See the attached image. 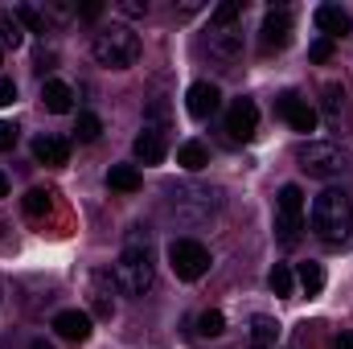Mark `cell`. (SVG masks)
<instances>
[{
	"label": "cell",
	"mask_w": 353,
	"mask_h": 349,
	"mask_svg": "<svg viewBox=\"0 0 353 349\" xmlns=\"http://www.w3.org/2000/svg\"><path fill=\"white\" fill-rule=\"evenodd\" d=\"M17 21L25 25V29H33V33H46L50 25H46V17L33 8V4H17Z\"/></svg>",
	"instance_id": "cell-29"
},
{
	"label": "cell",
	"mask_w": 353,
	"mask_h": 349,
	"mask_svg": "<svg viewBox=\"0 0 353 349\" xmlns=\"http://www.w3.org/2000/svg\"><path fill=\"white\" fill-rule=\"evenodd\" d=\"M312 17H316V29H321L325 37H341V33H350V25H353L350 12H345L341 4H321Z\"/></svg>",
	"instance_id": "cell-15"
},
{
	"label": "cell",
	"mask_w": 353,
	"mask_h": 349,
	"mask_svg": "<svg viewBox=\"0 0 353 349\" xmlns=\"http://www.w3.org/2000/svg\"><path fill=\"white\" fill-rule=\"evenodd\" d=\"M119 8H123L128 17H140V12H148V4H140V0H123Z\"/></svg>",
	"instance_id": "cell-35"
},
{
	"label": "cell",
	"mask_w": 353,
	"mask_h": 349,
	"mask_svg": "<svg viewBox=\"0 0 353 349\" xmlns=\"http://www.w3.org/2000/svg\"><path fill=\"white\" fill-rule=\"evenodd\" d=\"M33 157H37V165H50V169H58V165H66L70 161V140H62V136H37L33 140Z\"/></svg>",
	"instance_id": "cell-13"
},
{
	"label": "cell",
	"mask_w": 353,
	"mask_h": 349,
	"mask_svg": "<svg viewBox=\"0 0 353 349\" xmlns=\"http://www.w3.org/2000/svg\"><path fill=\"white\" fill-rule=\"evenodd\" d=\"M267 283H271V292H275V296H292L296 275H292V267H288V263H275V267H271V275H267Z\"/></svg>",
	"instance_id": "cell-25"
},
{
	"label": "cell",
	"mask_w": 353,
	"mask_h": 349,
	"mask_svg": "<svg viewBox=\"0 0 353 349\" xmlns=\"http://www.w3.org/2000/svg\"><path fill=\"white\" fill-rule=\"evenodd\" d=\"M41 103H46V111L66 115V111H74V90L66 87L62 79H46V87H41Z\"/></svg>",
	"instance_id": "cell-16"
},
{
	"label": "cell",
	"mask_w": 353,
	"mask_h": 349,
	"mask_svg": "<svg viewBox=\"0 0 353 349\" xmlns=\"http://www.w3.org/2000/svg\"><path fill=\"white\" fill-rule=\"evenodd\" d=\"M74 136H79V140H99V136H103V119H99V115H94V111H79V123H74Z\"/></svg>",
	"instance_id": "cell-26"
},
{
	"label": "cell",
	"mask_w": 353,
	"mask_h": 349,
	"mask_svg": "<svg viewBox=\"0 0 353 349\" xmlns=\"http://www.w3.org/2000/svg\"><path fill=\"white\" fill-rule=\"evenodd\" d=\"M296 279H300V288H304L308 296H316V292L325 288V267H321V263H312V259H308V263H300Z\"/></svg>",
	"instance_id": "cell-23"
},
{
	"label": "cell",
	"mask_w": 353,
	"mask_h": 349,
	"mask_svg": "<svg viewBox=\"0 0 353 349\" xmlns=\"http://www.w3.org/2000/svg\"><path fill=\"white\" fill-rule=\"evenodd\" d=\"M321 94H325V99H321V111H325V115H337V111H341V103H345L341 87H337V83H329Z\"/></svg>",
	"instance_id": "cell-30"
},
{
	"label": "cell",
	"mask_w": 353,
	"mask_h": 349,
	"mask_svg": "<svg viewBox=\"0 0 353 349\" xmlns=\"http://www.w3.org/2000/svg\"><path fill=\"white\" fill-rule=\"evenodd\" d=\"M132 152H136V161H140V165H161V161H165V152H169V144H165V128H144V132L136 136Z\"/></svg>",
	"instance_id": "cell-11"
},
{
	"label": "cell",
	"mask_w": 353,
	"mask_h": 349,
	"mask_svg": "<svg viewBox=\"0 0 353 349\" xmlns=\"http://www.w3.org/2000/svg\"><path fill=\"white\" fill-rule=\"evenodd\" d=\"M0 58H4V46H0Z\"/></svg>",
	"instance_id": "cell-39"
},
{
	"label": "cell",
	"mask_w": 353,
	"mask_h": 349,
	"mask_svg": "<svg viewBox=\"0 0 353 349\" xmlns=\"http://www.w3.org/2000/svg\"><path fill=\"white\" fill-rule=\"evenodd\" d=\"M90 312H94L99 321H111V312H115V304H111V292H107V279H103V275H94V279H90Z\"/></svg>",
	"instance_id": "cell-21"
},
{
	"label": "cell",
	"mask_w": 353,
	"mask_h": 349,
	"mask_svg": "<svg viewBox=\"0 0 353 349\" xmlns=\"http://www.w3.org/2000/svg\"><path fill=\"white\" fill-rule=\"evenodd\" d=\"M259 41H263V50H283L288 41H292V12L288 8H271L263 17V29H259Z\"/></svg>",
	"instance_id": "cell-10"
},
{
	"label": "cell",
	"mask_w": 353,
	"mask_h": 349,
	"mask_svg": "<svg viewBox=\"0 0 353 349\" xmlns=\"http://www.w3.org/2000/svg\"><path fill=\"white\" fill-rule=\"evenodd\" d=\"M239 17H243V0H222V4H214V12H210V21H214L218 29H230Z\"/></svg>",
	"instance_id": "cell-24"
},
{
	"label": "cell",
	"mask_w": 353,
	"mask_h": 349,
	"mask_svg": "<svg viewBox=\"0 0 353 349\" xmlns=\"http://www.w3.org/2000/svg\"><path fill=\"white\" fill-rule=\"evenodd\" d=\"M275 115L288 119L292 132H312V128H316V107H308V99H300V94H292V90H283V94L275 99Z\"/></svg>",
	"instance_id": "cell-8"
},
{
	"label": "cell",
	"mask_w": 353,
	"mask_h": 349,
	"mask_svg": "<svg viewBox=\"0 0 353 349\" xmlns=\"http://www.w3.org/2000/svg\"><path fill=\"white\" fill-rule=\"evenodd\" d=\"M300 169L316 181H333V177H345L353 173V152H345L341 144H329V140H312L296 152Z\"/></svg>",
	"instance_id": "cell-4"
},
{
	"label": "cell",
	"mask_w": 353,
	"mask_h": 349,
	"mask_svg": "<svg viewBox=\"0 0 353 349\" xmlns=\"http://www.w3.org/2000/svg\"><path fill=\"white\" fill-rule=\"evenodd\" d=\"M197 333H201V337H222V333H226V317H222L218 308L201 312V317H197Z\"/></svg>",
	"instance_id": "cell-27"
},
{
	"label": "cell",
	"mask_w": 353,
	"mask_h": 349,
	"mask_svg": "<svg viewBox=\"0 0 353 349\" xmlns=\"http://www.w3.org/2000/svg\"><path fill=\"white\" fill-rule=\"evenodd\" d=\"M308 222H312V235L321 239V243H345L353 235V197L345 189H325L316 201H312V214H308Z\"/></svg>",
	"instance_id": "cell-1"
},
{
	"label": "cell",
	"mask_w": 353,
	"mask_h": 349,
	"mask_svg": "<svg viewBox=\"0 0 353 349\" xmlns=\"http://www.w3.org/2000/svg\"><path fill=\"white\" fill-rule=\"evenodd\" d=\"M12 99H17V83L12 79H0V107H8Z\"/></svg>",
	"instance_id": "cell-33"
},
{
	"label": "cell",
	"mask_w": 353,
	"mask_h": 349,
	"mask_svg": "<svg viewBox=\"0 0 353 349\" xmlns=\"http://www.w3.org/2000/svg\"><path fill=\"white\" fill-rule=\"evenodd\" d=\"M308 58H312V62H329V58H333V37H316V41L308 46Z\"/></svg>",
	"instance_id": "cell-31"
},
{
	"label": "cell",
	"mask_w": 353,
	"mask_h": 349,
	"mask_svg": "<svg viewBox=\"0 0 353 349\" xmlns=\"http://www.w3.org/2000/svg\"><path fill=\"white\" fill-rule=\"evenodd\" d=\"M79 12H83V17H87V21H94V17H99V12H103V4H94V0H90V4H83V8H79Z\"/></svg>",
	"instance_id": "cell-36"
},
{
	"label": "cell",
	"mask_w": 353,
	"mask_h": 349,
	"mask_svg": "<svg viewBox=\"0 0 353 349\" xmlns=\"http://www.w3.org/2000/svg\"><path fill=\"white\" fill-rule=\"evenodd\" d=\"M54 329H58V337H66V341H87L90 337V312L62 308V312L54 317Z\"/></svg>",
	"instance_id": "cell-14"
},
{
	"label": "cell",
	"mask_w": 353,
	"mask_h": 349,
	"mask_svg": "<svg viewBox=\"0 0 353 349\" xmlns=\"http://www.w3.org/2000/svg\"><path fill=\"white\" fill-rule=\"evenodd\" d=\"M255 128H259V107L251 103V99H234L230 103V111H226V132H230V140H255Z\"/></svg>",
	"instance_id": "cell-9"
},
{
	"label": "cell",
	"mask_w": 353,
	"mask_h": 349,
	"mask_svg": "<svg viewBox=\"0 0 353 349\" xmlns=\"http://www.w3.org/2000/svg\"><path fill=\"white\" fill-rule=\"evenodd\" d=\"M169 206H173V214L181 218H193V222H201V218H210L214 214V206H218V189H201V185H173L169 189Z\"/></svg>",
	"instance_id": "cell-7"
},
{
	"label": "cell",
	"mask_w": 353,
	"mask_h": 349,
	"mask_svg": "<svg viewBox=\"0 0 353 349\" xmlns=\"http://www.w3.org/2000/svg\"><path fill=\"white\" fill-rule=\"evenodd\" d=\"M169 267H173L176 279H201L210 271V251L197 243V239H173L169 243Z\"/></svg>",
	"instance_id": "cell-6"
},
{
	"label": "cell",
	"mask_w": 353,
	"mask_h": 349,
	"mask_svg": "<svg viewBox=\"0 0 353 349\" xmlns=\"http://www.w3.org/2000/svg\"><path fill=\"white\" fill-rule=\"evenodd\" d=\"M25 41V25L17 21V12H8V8H0V46H8V50H17Z\"/></svg>",
	"instance_id": "cell-22"
},
{
	"label": "cell",
	"mask_w": 353,
	"mask_h": 349,
	"mask_svg": "<svg viewBox=\"0 0 353 349\" xmlns=\"http://www.w3.org/2000/svg\"><path fill=\"white\" fill-rule=\"evenodd\" d=\"M17 136H21V132H17V123H8V119H0V152H8V148L17 144Z\"/></svg>",
	"instance_id": "cell-32"
},
{
	"label": "cell",
	"mask_w": 353,
	"mask_h": 349,
	"mask_svg": "<svg viewBox=\"0 0 353 349\" xmlns=\"http://www.w3.org/2000/svg\"><path fill=\"white\" fill-rule=\"evenodd\" d=\"M107 185H111V189H119V193H136V189L144 185V177H140V169H136V165H111Z\"/></svg>",
	"instance_id": "cell-20"
},
{
	"label": "cell",
	"mask_w": 353,
	"mask_h": 349,
	"mask_svg": "<svg viewBox=\"0 0 353 349\" xmlns=\"http://www.w3.org/2000/svg\"><path fill=\"white\" fill-rule=\"evenodd\" d=\"M176 165L189 169V173H201V169L210 165V148H205L201 140H185V144L176 148Z\"/></svg>",
	"instance_id": "cell-18"
},
{
	"label": "cell",
	"mask_w": 353,
	"mask_h": 349,
	"mask_svg": "<svg viewBox=\"0 0 353 349\" xmlns=\"http://www.w3.org/2000/svg\"><path fill=\"white\" fill-rule=\"evenodd\" d=\"M111 279H115V288L123 292V296H144L152 283H157V267H152V255H148V247H123L119 251V259L111 267Z\"/></svg>",
	"instance_id": "cell-3"
},
{
	"label": "cell",
	"mask_w": 353,
	"mask_h": 349,
	"mask_svg": "<svg viewBox=\"0 0 353 349\" xmlns=\"http://www.w3.org/2000/svg\"><path fill=\"white\" fill-rule=\"evenodd\" d=\"M29 349H54V346H50V341H33Z\"/></svg>",
	"instance_id": "cell-38"
},
{
	"label": "cell",
	"mask_w": 353,
	"mask_h": 349,
	"mask_svg": "<svg viewBox=\"0 0 353 349\" xmlns=\"http://www.w3.org/2000/svg\"><path fill=\"white\" fill-rule=\"evenodd\" d=\"M304 235V193L300 185H283L275 197V239L279 247H296Z\"/></svg>",
	"instance_id": "cell-5"
},
{
	"label": "cell",
	"mask_w": 353,
	"mask_h": 349,
	"mask_svg": "<svg viewBox=\"0 0 353 349\" xmlns=\"http://www.w3.org/2000/svg\"><path fill=\"white\" fill-rule=\"evenodd\" d=\"M333 349H353V329H341V333L333 337Z\"/></svg>",
	"instance_id": "cell-34"
},
{
	"label": "cell",
	"mask_w": 353,
	"mask_h": 349,
	"mask_svg": "<svg viewBox=\"0 0 353 349\" xmlns=\"http://www.w3.org/2000/svg\"><path fill=\"white\" fill-rule=\"evenodd\" d=\"M0 197H8V177L0 173Z\"/></svg>",
	"instance_id": "cell-37"
},
{
	"label": "cell",
	"mask_w": 353,
	"mask_h": 349,
	"mask_svg": "<svg viewBox=\"0 0 353 349\" xmlns=\"http://www.w3.org/2000/svg\"><path fill=\"white\" fill-rule=\"evenodd\" d=\"M218 103H222V94H218L214 83H193L189 94H185V107H189L193 119H210V115L218 111Z\"/></svg>",
	"instance_id": "cell-12"
},
{
	"label": "cell",
	"mask_w": 353,
	"mask_h": 349,
	"mask_svg": "<svg viewBox=\"0 0 353 349\" xmlns=\"http://www.w3.org/2000/svg\"><path fill=\"white\" fill-rule=\"evenodd\" d=\"M279 341V325L271 317H251V329H247V349H275Z\"/></svg>",
	"instance_id": "cell-17"
},
{
	"label": "cell",
	"mask_w": 353,
	"mask_h": 349,
	"mask_svg": "<svg viewBox=\"0 0 353 349\" xmlns=\"http://www.w3.org/2000/svg\"><path fill=\"white\" fill-rule=\"evenodd\" d=\"M210 54H214V58H222V62H234V58L243 54V37H239V33H230V29L210 33Z\"/></svg>",
	"instance_id": "cell-19"
},
{
	"label": "cell",
	"mask_w": 353,
	"mask_h": 349,
	"mask_svg": "<svg viewBox=\"0 0 353 349\" xmlns=\"http://www.w3.org/2000/svg\"><path fill=\"white\" fill-rule=\"evenodd\" d=\"M90 54L107 70H128V66L140 62V37H136L132 25H103L90 41Z\"/></svg>",
	"instance_id": "cell-2"
},
{
	"label": "cell",
	"mask_w": 353,
	"mask_h": 349,
	"mask_svg": "<svg viewBox=\"0 0 353 349\" xmlns=\"http://www.w3.org/2000/svg\"><path fill=\"white\" fill-rule=\"evenodd\" d=\"M25 214L29 218H46L50 214V193L46 189H29L25 193Z\"/></svg>",
	"instance_id": "cell-28"
}]
</instances>
